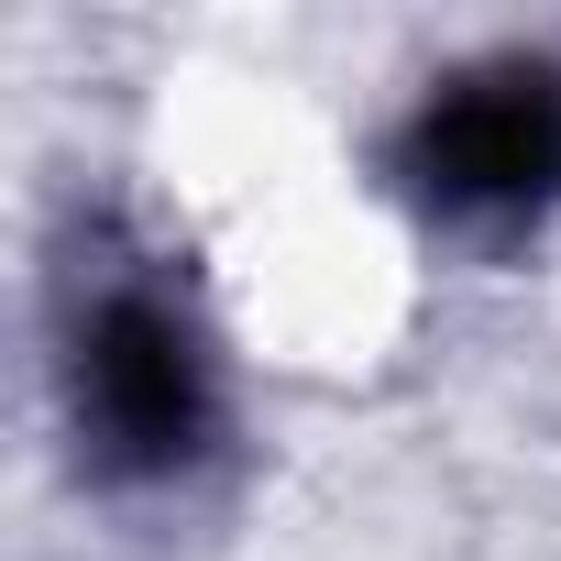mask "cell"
Here are the masks:
<instances>
[{"label": "cell", "mask_w": 561, "mask_h": 561, "mask_svg": "<svg viewBox=\"0 0 561 561\" xmlns=\"http://www.w3.org/2000/svg\"><path fill=\"white\" fill-rule=\"evenodd\" d=\"M397 176L451 220H528L561 198V67L550 56H484L430 89V111L397 144Z\"/></svg>", "instance_id": "6da1fadb"}, {"label": "cell", "mask_w": 561, "mask_h": 561, "mask_svg": "<svg viewBox=\"0 0 561 561\" xmlns=\"http://www.w3.org/2000/svg\"><path fill=\"white\" fill-rule=\"evenodd\" d=\"M67 397H78V440L111 462V473H176L198 462L209 440V353L198 331L122 287L78 320V353H67Z\"/></svg>", "instance_id": "7a4b0ae2"}]
</instances>
